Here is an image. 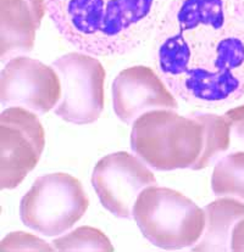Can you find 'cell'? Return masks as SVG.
I'll return each instance as SVG.
<instances>
[{
	"label": "cell",
	"instance_id": "cell-9",
	"mask_svg": "<svg viewBox=\"0 0 244 252\" xmlns=\"http://www.w3.org/2000/svg\"><path fill=\"white\" fill-rule=\"evenodd\" d=\"M63 95L60 76L53 66L26 55L5 63L0 76L2 107L21 106L44 115L58 106Z\"/></svg>",
	"mask_w": 244,
	"mask_h": 252
},
{
	"label": "cell",
	"instance_id": "cell-8",
	"mask_svg": "<svg viewBox=\"0 0 244 252\" xmlns=\"http://www.w3.org/2000/svg\"><path fill=\"white\" fill-rule=\"evenodd\" d=\"M92 185L104 208L116 217L128 220L132 217L138 195L145 188L156 185V178L137 155L117 151L97 162Z\"/></svg>",
	"mask_w": 244,
	"mask_h": 252
},
{
	"label": "cell",
	"instance_id": "cell-11",
	"mask_svg": "<svg viewBox=\"0 0 244 252\" xmlns=\"http://www.w3.org/2000/svg\"><path fill=\"white\" fill-rule=\"evenodd\" d=\"M40 23L27 0H0L1 63L30 53Z\"/></svg>",
	"mask_w": 244,
	"mask_h": 252
},
{
	"label": "cell",
	"instance_id": "cell-16",
	"mask_svg": "<svg viewBox=\"0 0 244 252\" xmlns=\"http://www.w3.org/2000/svg\"><path fill=\"white\" fill-rule=\"evenodd\" d=\"M0 250L12 251H54L55 248L45 240L26 231H12L1 240Z\"/></svg>",
	"mask_w": 244,
	"mask_h": 252
},
{
	"label": "cell",
	"instance_id": "cell-13",
	"mask_svg": "<svg viewBox=\"0 0 244 252\" xmlns=\"http://www.w3.org/2000/svg\"><path fill=\"white\" fill-rule=\"evenodd\" d=\"M203 127V149L199 158L191 169L200 171L230 149L231 126L225 116L208 112H194L191 115Z\"/></svg>",
	"mask_w": 244,
	"mask_h": 252
},
{
	"label": "cell",
	"instance_id": "cell-2",
	"mask_svg": "<svg viewBox=\"0 0 244 252\" xmlns=\"http://www.w3.org/2000/svg\"><path fill=\"white\" fill-rule=\"evenodd\" d=\"M61 37L82 53L121 56L158 28L168 0H44Z\"/></svg>",
	"mask_w": 244,
	"mask_h": 252
},
{
	"label": "cell",
	"instance_id": "cell-17",
	"mask_svg": "<svg viewBox=\"0 0 244 252\" xmlns=\"http://www.w3.org/2000/svg\"><path fill=\"white\" fill-rule=\"evenodd\" d=\"M223 116L230 122L232 135L244 143V104L227 110Z\"/></svg>",
	"mask_w": 244,
	"mask_h": 252
},
{
	"label": "cell",
	"instance_id": "cell-18",
	"mask_svg": "<svg viewBox=\"0 0 244 252\" xmlns=\"http://www.w3.org/2000/svg\"><path fill=\"white\" fill-rule=\"evenodd\" d=\"M231 251L244 252V217L235 225L231 238Z\"/></svg>",
	"mask_w": 244,
	"mask_h": 252
},
{
	"label": "cell",
	"instance_id": "cell-14",
	"mask_svg": "<svg viewBox=\"0 0 244 252\" xmlns=\"http://www.w3.org/2000/svg\"><path fill=\"white\" fill-rule=\"evenodd\" d=\"M211 189L216 196H233L244 201V151L226 155L214 167Z\"/></svg>",
	"mask_w": 244,
	"mask_h": 252
},
{
	"label": "cell",
	"instance_id": "cell-6",
	"mask_svg": "<svg viewBox=\"0 0 244 252\" xmlns=\"http://www.w3.org/2000/svg\"><path fill=\"white\" fill-rule=\"evenodd\" d=\"M60 76L63 95L54 114L68 123L84 126L99 120L104 110V66L96 56L73 51L53 63Z\"/></svg>",
	"mask_w": 244,
	"mask_h": 252
},
{
	"label": "cell",
	"instance_id": "cell-19",
	"mask_svg": "<svg viewBox=\"0 0 244 252\" xmlns=\"http://www.w3.org/2000/svg\"><path fill=\"white\" fill-rule=\"evenodd\" d=\"M30 2V5L32 6L33 11H35V17L39 21V23L42 22L43 17L44 15L47 14V9H45V1L44 0H27Z\"/></svg>",
	"mask_w": 244,
	"mask_h": 252
},
{
	"label": "cell",
	"instance_id": "cell-12",
	"mask_svg": "<svg viewBox=\"0 0 244 252\" xmlns=\"http://www.w3.org/2000/svg\"><path fill=\"white\" fill-rule=\"evenodd\" d=\"M205 229L192 251H231L235 225L244 217V201L233 196H219L204 207Z\"/></svg>",
	"mask_w": 244,
	"mask_h": 252
},
{
	"label": "cell",
	"instance_id": "cell-3",
	"mask_svg": "<svg viewBox=\"0 0 244 252\" xmlns=\"http://www.w3.org/2000/svg\"><path fill=\"white\" fill-rule=\"evenodd\" d=\"M131 149L155 171L192 168L202 153L203 127L174 110H151L132 123Z\"/></svg>",
	"mask_w": 244,
	"mask_h": 252
},
{
	"label": "cell",
	"instance_id": "cell-1",
	"mask_svg": "<svg viewBox=\"0 0 244 252\" xmlns=\"http://www.w3.org/2000/svg\"><path fill=\"white\" fill-rule=\"evenodd\" d=\"M154 63L172 94L219 109L244 97V0H171Z\"/></svg>",
	"mask_w": 244,
	"mask_h": 252
},
{
	"label": "cell",
	"instance_id": "cell-15",
	"mask_svg": "<svg viewBox=\"0 0 244 252\" xmlns=\"http://www.w3.org/2000/svg\"><path fill=\"white\" fill-rule=\"evenodd\" d=\"M53 246L61 252L70 251H114L110 239L98 228L78 227L65 235L54 239Z\"/></svg>",
	"mask_w": 244,
	"mask_h": 252
},
{
	"label": "cell",
	"instance_id": "cell-5",
	"mask_svg": "<svg viewBox=\"0 0 244 252\" xmlns=\"http://www.w3.org/2000/svg\"><path fill=\"white\" fill-rule=\"evenodd\" d=\"M89 199L76 177L64 172L38 177L20 202V218L45 236L65 234L86 215Z\"/></svg>",
	"mask_w": 244,
	"mask_h": 252
},
{
	"label": "cell",
	"instance_id": "cell-4",
	"mask_svg": "<svg viewBox=\"0 0 244 252\" xmlns=\"http://www.w3.org/2000/svg\"><path fill=\"white\" fill-rule=\"evenodd\" d=\"M132 217L146 240L163 250L193 248L207 222L204 208L188 196L156 185L145 188L138 195Z\"/></svg>",
	"mask_w": 244,
	"mask_h": 252
},
{
	"label": "cell",
	"instance_id": "cell-10",
	"mask_svg": "<svg viewBox=\"0 0 244 252\" xmlns=\"http://www.w3.org/2000/svg\"><path fill=\"white\" fill-rule=\"evenodd\" d=\"M111 94L115 114L125 125H132L151 110L178 109L176 96L148 66H132L120 72L112 82Z\"/></svg>",
	"mask_w": 244,
	"mask_h": 252
},
{
	"label": "cell",
	"instance_id": "cell-7",
	"mask_svg": "<svg viewBox=\"0 0 244 252\" xmlns=\"http://www.w3.org/2000/svg\"><path fill=\"white\" fill-rule=\"evenodd\" d=\"M45 148V130L35 112L10 106L0 115V188L15 189L35 168Z\"/></svg>",
	"mask_w": 244,
	"mask_h": 252
}]
</instances>
